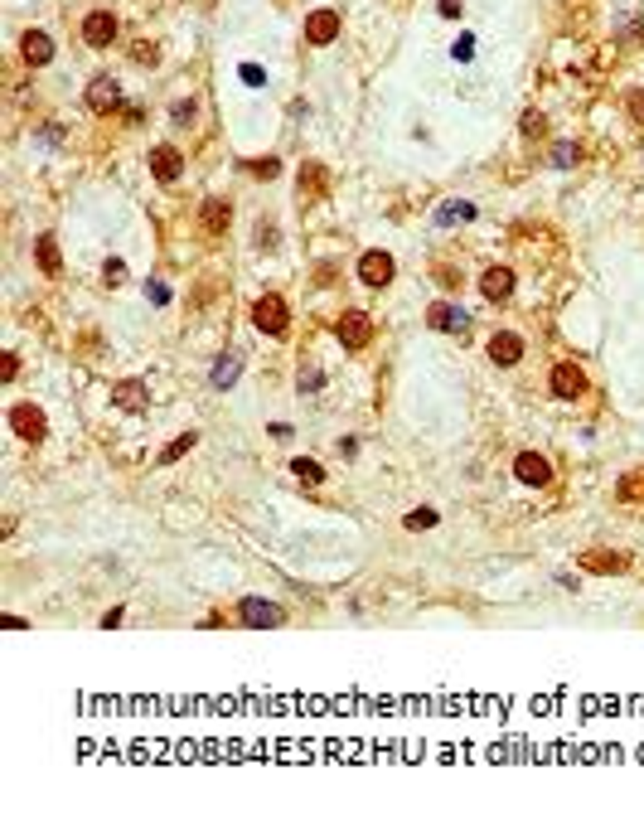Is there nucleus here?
Listing matches in <instances>:
<instances>
[{"label":"nucleus","instance_id":"19","mask_svg":"<svg viewBox=\"0 0 644 824\" xmlns=\"http://www.w3.org/2000/svg\"><path fill=\"white\" fill-rule=\"evenodd\" d=\"M199 223H204V233H223L228 223H233V204H228V199H204Z\"/></svg>","mask_w":644,"mask_h":824},{"label":"nucleus","instance_id":"17","mask_svg":"<svg viewBox=\"0 0 644 824\" xmlns=\"http://www.w3.org/2000/svg\"><path fill=\"white\" fill-rule=\"evenodd\" d=\"M19 54H25V64H29V68H44L49 58H54V39H49L44 29H29L25 44H19Z\"/></svg>","mask_w":644,"mask_h":824},{"label":"nucleus","instance_id":"7","mask_svg":"<svg viewBox=\"0 0 644 824\" xmlns=\"http://www.w3.org/2000/svg\"><path fill=\"white\" fill-rule=\"evenodd\" d=\"M117 35H121V25H117L112 10H92V15L82 19V44H92V49H107Z\"/></svg>","mask_w":644,"mask_h":824},{"label":"nucleus","instance_id":"33","mask_svg":"<svg viewBox=\"0 0 644 824\" xmlns=\"http://www.w3.org/2000/svg\"><path fill=\"white\" fill-rule=\"evenodd\" d=\"M436 524V509H412L407 514V529H431Z\"/></svg>","mask_w":644,"mask_h":824},{"label":"nucleus","instance_id":"29","mask_svg":"<svg viewBox=\"0 0 644 824\" xmlns=\"http://www.w3.org/2000/svg\"><path fill=\"white\" fill-rule=\"evenodd\" d=\"M543 131H547L543 112H524V136H543Z\"/></svg>","mask_w":644,"mask_h":824},{"label":"nucleus","instance_id":"42","mask_svg":"<svg viewBox=\"0 0 644 824\" xmlns=\"http://www.w3.org/2000/svg\"><path fill=\"white\" fill-rule=\"evenodd\" d=\"M121 616H127V611H121V606H112V611L102 616V631H112V626H121Z\"/></svg>","mask_w":644,"mask_h":824},{"label":"nucleus","instance_id":"39","mask_svg":"<svg viewBox=\"0 0 644 824\" xmlns=\"http://www.w3.org/2000/svg\"><path fill=\"white\" fill-rule=\"evenodd\" d=\"M19 374V359L15 354H0V378H5V384H10V378H15Z\"/></svg>","mask_w":644,"mask_h":824},{"label":"nucleus","instance_id":"27","mask_svg":"<svg viewBox=\"0 0 644 824\" xmlns=\"http://www.w3.org/2000/svg\"><path fill=\"white\" fill-rule=\"evenodd\" d=\"M577 160H581V151L572 146V141H557V146H553V165H557V170H572Z\"/></svg>","mask_w":644,"mask_h":824},{"label":"nucleus","instance_id":"24","mask_svg":"<svg viewBox=\"0 0 644 824\" xmlns=\"http://www.w3.org/2000/svg\"><path fill=\"white\" fill-rule=\"evenodd\" d=\"M194 441H199V431H180V437H175L170 447L160 451V466H175L180 456H190V451H194Z\"/></svg>","mask_w":644,"mask_h":824},{"label":"nucleus","instance_id":"41","mask_svg":"<svg viewBox=\"0 0 644 824\" xmlns=\"http://www.w3.org/2000/svg\"><path fill=\"white\" fill-rule=\"evenodd\" d=\"M257 243H262V247H276V229H272V223H262V229H257Z\"/></svg>","mask_w":644,"mask_h":824},{"label":"nucleus","instance_id":"32","mask_svg":"<svg viewBox=\"0 0 644 824\" xmlns=\"http://www.w3.org/2000/svg\"><path fill=\"white\" fill-rule=\"evenodd\" d=\"M625 112H630V117H635L640 127H644V88H635V92L625 97Z\"/></svg>","mask_w":644,"mask_h":824},{"label":"nucleus","instance_id":"22","mask_svg":"<svg viewBox=\"0 0 644 824\" xmlns=\"http://www.w3.org/2000/svg\"><path fill=\"white\" fill-rule=\"evenodd\" d=\"M470 219H475V204H465V199H451V204L436 209V223H441V229H451V223H470Z\"/></svg>","mask_w":644,"mask_h":824},{"label":"nucleus","instance_id":"26","mask_svg":"<svg viewBox=\"0 0 644 824\" xmlns=\"http://www.w3.org/2000/svg\"><path fill=\"white\" fill-rule=\"evenodd\" d=\"M320 388H325V369L306 364V369H300V393H320Z\"/></svg>","mask_w":644,"mask_h":824},{"label":"nucleus","instance_id":"11","mask_svg":"<svg viewBox=\"0 0 644 824\" xmlns=\"http://www.w3.org/2000/svg\"><path fill=\"white\" fill-rule=\"evenodd\" d=\"M392 272H398V262H392L388 253H363L359 257V282L363 286H388Z\"/></svg>","mask_w":644,"mask_h":824},{"label":"nucleus","instance_id":"4","mask_svg":"<svg viewBox=\"0 0 644 824\" xmlns=\"http://www.w3.org/2000/svg\"><path fill=\"white\" fill-rule=\"evenodd\" d=\"M10 427H15V437H25V441H44L49 437V417H44V408H35V403H15L10 408Z\"/></svg>","mask_w":644,"mask_h":824},{"label":"nucleus","instance_id":"31","mask_svg":"<svg viewBox=\"0 0 644 824\" xmlns=\"http://www.w3.org/2000/svg\"><path fill=\"white\" fill-rule=\"evenodd\" d=\"M451 54L461 58V64H470V58H475V39H470V35H461V39L451 44Z\"/></svg>","mask_w":644,"mask_h":824},{"label":"nucleus","instance_id":"9","mask_svg":"<svg viewBox=\"0 0 644 824\" xmlns=\"http://www.w3.org/2000/svg\"><path fill=\"white\" fill-rule=\"evenodd\" d=\"M514 476L524 480V486H553V461L547 456H538V451H518V461H514Z\"/></svg>","mask_w":644,"mask_h":824},{"label":"nucleus","instance_id":"21","mask_svg":"<svg viewBox=\"0 0 644 824\" xmlns=\"http://www.w3.org/2000/svg\"><path fill=\"white\" fill-rule=\"evenodd\" d=\"M35 257H39V272L58 276V238H54V233H39V243H35Z\"/></svg>","mask_w":644,"mask_h":824},{"label":"nucleus","instance_id":"38","mask_svg":"<svg viewBox=\"0 0 644 824\" xmlns=\"http://www.w3.org/2000/svg\"><path fill=\"white\" fill-rule=\"evenodd\" d=\"M194 112H199L194 102H175V121H180V127H190V121H194Z\"/></svg>","mask_w":644,"mask_h":824},{"label":"nucleus","instance_id":"34","mask_svg":"<svg viewBox=\"0 0 644 824\" xmlns=\"http://www.w3.org/2000/svg\"><path fill=\"white\" fill-rule=\"evenodd\" d=\"M145 301L165 306V301H170V286H165V282H145Z\"/></svg>","mask_w":644,"mask_h":824},{"label":"nucleus","instance_id":"8","mask_svg":"<svg viewBox=\"0 0 644 824\" xmlns=\"http://www.w3.org/2000/svg\"><path fill=\"white\" fill-rule=\"evenodd\" d=\"M427 325L441 330V335H470V315H465L461 306H451V301L427 306Z\"/></svg>","mask_w":644,"mask_h":824},{"label":"nucleus","instance_id":"25","mask_svg":"<svg viewBox=\"0 0 644 824\" xmlns=\"http://www.w3.org/2000/svg\"><path fill=\"white\" fill-rule=\"evenodd\" d=\"M291 470H296L300 480H310V486H320V480H325V466H320V461H310V456H296V461H291Z\"/></svg>","mask_w":644,"mask_h":824},{"label":"nucleus","instance_id":"10","mask_svg":"<svg viewBox=\"0 0 644 824\" xmlns=\"http://www.w3.org/2000/svg\"><path fill=\"white\" fill-rule=\"evenodd\" d=\"M335 39H339V15L335 10H310L306 15V44L325 49V44H335Z\"/></svg>","mask_w":644,"mask_h":824},{"label":"nucleus","instance_id":"20","mask_svg":"<svg viewBox=\"0 0 644 824\" xmlns=\"http://www.w3.org/2000/svg\"><path fill=\"white\" fill-rule=\"evenodd\" d=\"M616 500L620 504H644V466H635V470H625V476H620Z\"/></svg>","mask_w":644,"mask_h":824},{"label":"nucleus","instance_id":"16","mask_svg":"<svg viewBox=\"0 0 644 824\" xmlns=\"http://www.w3.org/2000/svg\"><path fill=\"white\" fill-rule=\"evenodd\" d=\"M480 292H485V301H508L514 296V272L508 267H485Z\"/></svg>","mask_w":644,"mask_h":824},{"label":"nucleus","instance_id":"15","mask_svg":"<svg viewBox=\"0 0 644 824\" xmlns=\"http://www.w3.org/2000/svg\"><path fill=\"white\" fill-rule=\"evenodd\" d=\"M581 568L601 572V577H616V572L630 568V558H625V553H610V548H591V553H581Z\"/></svg>","mask_w":644,"mask_h":824},{"label":"nucleus","instance_id":"37","mask_svg":"<svg viewBox=\"0 0 644 824\" xmlns=\"http://www.w3.org/2000/svg\"><path fill=\"white\" fill-rule=\"evenodd\" d=\"M243 82H247V88H262V82H267V74H262L257 64H243Z\"/></svg>","mask_w":644,"mask_h":824},{"label":"nucleus","instance_id":"23","mask_svg":"<svg viewBox=\"0 0 644 824\" xmlns=\"http://www.w3.org/2000/svg\"><path fill=\"white\" fill-rule=\"evenodd\" d=\"M325 194V170L320 165H300V199H320Z\"/></svg>","mask_w":644,"mask_h":824},{"label":"nucleus","instance_id":"3","mask_svg":"<svg viewBox=\"0 0 644 824\" xmlns=\"http://www.w3.org/2000/svg\"><path fill=\"white\" fill-rule=\"evenodd\" d=\"M335 335H339V345H345L349 354H359V349H369V339H373V321L363 311H345L339 315V325H335Z\"/></svg>","mask_w":644,"mask_h":824},{"label":"nucleus","instance_id":"2","mask_svg":"<svg viewBox=\"0 0 644 824\" xmlns=\"http://www.w3.org/2000/svg\"><path fill=\"white\" fill-rule=\"evenodd\" d=\"M252 325L262 330V335L282 339V335H286V325H291V315H286V301H282V296H257V306H252Z\"/></svg>","mask_w":644,"mask_h":824},{"label":"nucleus","instance_id":"30","mask_svg":"<svg viewBox=\"0 0 644 824\" xmlns=\"http://www.w3.org/2000/svg\"><path fill=\"white\" fill-rule=\"evenodd\" d=\"M247 170H252L257 180H272V175H282V160H272V156H267V160H252Z\"/></svg>","mask_w":644,"mask_h":824},{"label":"nucleus","instance_id":"35","mask_svg":"<svg viewBox=\"0 0 644 824\" xmlns=\"http://www.w3.org/2000/svg\"><path fill=\"white\" fill-rule=\"evenodd\" d=\"M436 282H441L446 292H455V286H461V272H455V267H436Z\"/></svg>","mask_w":644,"mask_h":824},{"label":"nucleus","instance_id":"18","mask_svg":"<svg viewBox=\"0 0 644 824\" xmlns=\"http://www.w3.org/2000/svg\"><path fill=\"white\" fill-rule=\"evenodd\" d=\"M237 374H243V354H218V359H213V374H209V384L218 388V393H228V388L237 384Z\"/></svg>","mask_w":644,"mask_h":824},{"label":"nucleus","instance_id":"13","mask_svg":"<svg viewBox=\"0 0 644 824\" xmlns=\"http://www.w3.org/2000/svg\"><path fill=\"white\" fill-rule=\"evenodd\" d=\"M151 175H155L160 184H175V180L184 175V156H180L175 146H155V151H151Z\"/></svg>","mask_w":644,"mask_h":824},{"label":"nucleus","instance_id":"36","mask_svg":"<svg viewBox=\"0 0 644 824\" xmlns=\"http://www.w3.org/2000/svg\"><path fill=\"white\" fill-rule=\"evenodd\" d=\"M131 58H136V64H155V58H160V49H155V44H136V49H131Z\"/></svg>","mask_w":644,"mask_h":824},{"label":"nucleus","instance_id":"12","mask_svg":"<svg viewBox=\"0 0 644 824\" xmlns=\"http://www.w3.org/2000/svg\"><path fill=\"white\" fill-rule=\"evenodd\" d=\"M145 403H151V388L141 378H121L112 388V408H121V412H145Z\"/></svg>","mask_w":644,"mask_h":824},{"label":"nucleus","instance_id":"40","mask_svg":"<svg viewBox=\"0 0 644 824\" xmlns=\"http://www.w3.org/2000/svg\"><path fill=\"white\" fill-rule=\"evenodd\" d=\"M436 10H441L446 19H455V15H461V10H465V0H441V5H436Z\"/></svg>","mask_w":644,"mask_h":824},{"label":"nucleus","instance_id":"1","mask_svg":"<svg viewBox=\"0 0 644 824\" xmlns=\"http://www.w3.org/2000/svg\"><path fill=\"white\" fill-rule=\"evenodd\" d=\"M237 621L252 626V631H276V626H286V611L276 602H267V596H243L237 602Z\"/></svg>","mask_w":644,"mask_h":824},{"label":"nucleus","instance_id":"28","mask_svg":"<svg viewBox=\"0 0 644 824\" xmlns=\"http://www.w3.org/2000/svg\"><path fill=\"white\" fill-rule=\"evenodd\" d=\"M102 282H107V286H121V282H127V262H117V257H112V262L102 267Z\"/></svg>","mask_w":644,"mask_h":824},{"label":"nucleus","instance_id":"14","mask_svg":"<svg viewBox=\"0 0 644 824\" xmlns=\"http://www.w3.org/2000/svg\"><path fill=\"white\" fill-rule=\"evenodd\" d=\"M490 359L500 369H514L518 359H524V335H514V330H500V335L490 339Z\"/></svg>","mask_w":644,"mask_h":824},{"label":"nucleus","instance_id":"6","mask_svg":"<svg viewBox=\"0 0 644 824\" xmlns=\"http://www.w3.org/2000/svg\"><path fill=\"white\" fill-rule=\"evenodd\" d=\"M547 388H553L563 403H577V398H586V374H581L577 364H557L553 374H547Z\"/></svg>","mask_w":644,"mask_h":824},{"label":"nucleus","instance_id":"43","mask_svg":"<svg viewBox=\"0 0 644 824\" xmlns=\"http://www.w3.org/2000/svg\"><path fill=\"white\" fill-rule=\"evenodd\" d=\"M35 141H39V146H54V141H58V127H44V131H39Z\"/></svg>","mask_w":644,"mask_h":824},{"label":"nucleus","instance_id":"5","mask_svg":"<svg viewBox=\"0 0 644 824\" xmlns=\"http://www.w3.org/2000/svg\"><path fill=\"white\" fill-rule=\"evenodd\" d=\"M88 107L97 112V117H112V112L121 107V82L112 78V74L92 78V82H88Z\"/></svg>","mask_w":644,"mask_h":824}]
</instances>
